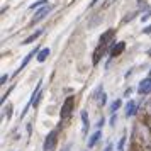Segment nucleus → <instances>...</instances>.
Wrapping results in <instances>:
<instances>
[{
    "label": "nucleus",
    "mask_w": 151,
    "mask_h": 151,
    "mask_svg": "<svg viewBox=\"0 0 151 151\" xmlns=\"http://www.w3.org/2000/svg\"><path fill=\"white\" fill-rule=\"evenodd\" d=\"M10 116H12V105L9 104L7 107H5V112H4V117H7V119H10Z\"/></svg>",
    "instance_id": "17"
},
{
    "label": "nucleus",
    "mask_w": 151,
    "mask_h": 151,
    "mask_svg": "<svg viewBox=\"0 0 151 151\" xmlns=\"http://www.w3.org/2000/svg\"><path fill=\"white\" fill-rule=\"evenodd\" d=\"M80 117H82V124H83V134H87V132H88V126H90L87 110H82V112H80Z\"/></svg>",
    "instance_id": "9"
},
{
    "label": "nucleus",
    "mask_w": 151,
    "mask_h": 151,
    "mask_svg": "<svg viewBox=\"0 0 151 151\" xmlns=\"http://www.w3.org/2000/svg\"><path fill=\"white\" fill-rule=\"evenodd\" d=\"M42 34V29H39V31H36L34 34H31L27 37V39H26V41H22V44H31V42H34L36 39H37V37H39V36Z\"/></svg>",
    "instance_id": "12"
},
{
    "label": "nucleus",
    "mask_w": 151,
    "mask_h": 151,
    "mask_svg": "<svg viewBox=\"0 0 151 151\" xmlns=\"http://www.w3.org/2000/svg\"><path fill=\"white\" fill-rule=\"evenodd\" d=\"M136 112H137V104L134 100H129V102L126 104V116L131 117V116H134Z\"/></svg>",
    "instance_id": "8"
},
{
    "label": "nucleus",
    "mask_w": 151,
    "mask_h": 151,
    "mask_svg": "<svg viewBox=\"0 0 151 151\" xmlns=\"http://www.w3.org/2000/svg\"><path fill=\"white\" fill-rule=\"evenodd\" d=\"M9 80V75H2V78H0V85H5Z\"/></svg>",
    "instance_id": "19"
},
{
    "label": "nucleus",
    "mask_w": 151,
    "mask_h": 151,
    "mask_svg": "<svg viewBox=\"0 0 151 151\" xmlns=\"http://www.w3.org/2000/svg\"><path fill=\"white\" fill-rule=\"evenodd\" d=\"M124 49H126V42H124V41L117 42V44H114L112 49H110V56H112V58H116V56H119L121 53H122Z\"/></svg>",
    "instance_id": "6"
},
{
    "label": "nucleus",
    "mask_w": 151,
    "mask_h": 151,
    "mask_svg": "<svg viewBox=\"0 0 151 151\" xmlns=\"http://www.w3.org/2000/svg\"><path fill=\"white\" fill-rule=\"evenodd\" d=\"M112 150H114V144L112 143H107V146L104 148V151H112Z\"/></svg>",
    "instance_id": "21"
},
{
    "label": "nucleus",
    "mask_w": 151,
    "mask_h": 151,
    "mask_svg": "<svg viewBox=\"0 0 151 151\" xmlns=\"http://www.w3.org/2000/svg\"><path fill=\"white\" fill-rule=\"evenodd\" d=\"M100 137H102V132H100V129H97L95 132L90 136V139H88V148H93V146L97 144V141H99Z\"/></svg>",
    "instance_id": "10"
},
{
    "label": "nucleus",
    "mask_w": 151,
    "mask_h": 151,
    "mask_svg": "<svg viewBox=\"0 0 151 151\" xmlns=\"http://www.w3.org/2000/svg\"><path fill=\"white\" fill-rule=\"evenodd\" d=\"M97 102H99V105H100V107H102V105H105V102H107V95H105V92H100V93H99V97H97Z\"/></svg>",
    "instance_id": "14"
},
{
    "label": "nucleus",
    "mask_w": 151,
    "mask_h": 151,
    "mask_svg": "<svg viewBox=\"0 0 151 151\" xmlns=\"http://www.w3.org/2000/svg\"><path fill=\"white\" fill-rule=\"evenodd\" d=\"M116 122H117V114H112V117H110V126L114 127V126H116Z\"/></svg>",
    "instance_id": "18"
},
{
    "label": "nucleus",
    "mask_w": 151,
    "mask_h": 151,
    "mask_svg": "<svg viewBox=\"0 0 151 151\" xmlns=\"http://www.w3.org/2000/svg\"><path fill=\"white\" fill-rule=\"evenodd\" d=\"M44 4H48V0H37V2H34V4H31V5H29V9H31V10H34V9L44 5Z\"/></svg>",
    "instance_id": "15"
},
{
    "label": "nucleus",
    "mask_w": 151,
    "mask_h": 151,
    "mask_svg": "<svg viewBox=\"0 0 151 151\" xmlns=\"http://www.w3.org/2000/svg\"><path fill=\"white\" fill-rule=\"evenodd\" d=\"M144 109H146V112H148V116H151V100L146 104V107H144Z\"/></svg>",
    "instance_id": "22"
},
{
    "label": "nucleus",
    "mask_w": 151,
    "mask_h": 151,
    "mask_svg": "<svg viewBox=\"0 0 151 151\" xmlns=\"http://www.w3.org/2000/svg\"><path fill=\"white\" fill-rule=\"evenodd\" d=\"M49 53H51V51H49V48L41 49V51L37 53V56H36V58H37V61H39V63H44V61H46V58L49 56Z\"/></svg>",
    "instance_id": "11"
},
{
    "label": "nucleus",
    "mask_w": 151,
    "mask_h": 151,
    "mask_svg": "<svg viewBox=\"0 0 151 151\" xmlns=\"http://www.w3.org/2000/svg\"><path fill=\"white\" fill-rule=\"evenodd\" d=\"M121 105H122V102H121V99H116L114 102L110 104V112H112V114H116V112H117V109H119Z\"/></svg>",
    "instance_id": "13"
},
{
    "label": "nucleus",
    "mask_w": 151,
    "mask_h": 151,
    "mask_svg": "<svg viewBox=\"0 0 151 151\" xmlns=\"http://www.w3.org/2000/svg\"><path fill=\"white\" fill-rule=\"evenodd\" d=\"M124 146H126V134H122V136H121V139H119L117 151H124Z\"/></svg>",
    "instance_id": "16"
},
{
    "label": "nucleus",
    "mask_w": 151,
    "mask_h": 151,
    "mask_svg": "<svg viewBox=\"0 0 151 151\" xmlns=\"http://www.w3.org/2000/svg\"><path fill=\"white\" fill-rule=\"evenodd\" d=\"M53 10V5H44V7H41L37 12H36V15L32 17V21H31V26H34V24H37V22H41L42 19H46L48 17V14Z\"/></svg>",
    "instance_id": "3"
},
{
    "label": "nucleus",
    "mask_w": 151,
    "mask_h": 151,
    "mask_svg": "<svg viewBox=\"0 0 151 151\" xmlns=\"http://www.w3.org/2000/svg\"><path fill=\"white\" fill-rule=\"evenodd\" d=\"M63 151H71V144H66V146H65V148H63Z\"/></svg>",
    "instance_id": "25"
},
{
    "label": "nucleus",
    "mask_w": 151,
    "mask_h": 151,
    "mask_svg": "<svg viewBox=\"0 0 151 151\" xmlns=\"http://www.w3.org/2000/svg\"><path fill=\"white\" fill-rule=\"evenodd\" d=\"M73 107H75V97L70 95L66 97V100L63 102L61 105V110H60V119H61V122H68L71 114H73Z\"/></svg>",
    "instance_id": "1"
},
{
    "label": "nucleus",
    "mask_w": 151,
    "mask_h": 151,
    "mask_svg": "<svg viewBox=\"0 0 151 151\" xmlns=\"http://www.w3.org/2000/svg\"><path fill=\"white\" fill-rule=\"evenodd\" d=\"M131 92H132V88H131V87H129V88L126 90V93H124V95H126V97H129V95H131Z\"/></svg>",
    "instance_id": "26"
},
{
    "label": "nucleus",
    "mask_w": 151,
    "mask_h": 151,
    "mask_svg": "<svg viewBox=\"0 0 151 151\" xmlns=\"http://www.w3.org/2000/svg\"><path fill=\"white\" fill-rule=\"evenodd\" d=\"M146 127H148V129H150V132H151V116L146 117Z\"/></svg>",
    "instance_id": "20"
},
{
    "label": "nucleus",
    "mask_w": 151,
    "mask_h": 151,
    "mask_svg": "<svg viewBox=\"0 0 151 151\" xmlns=\"http://www.w3.org/2000/svg\"><path fill=\"white\" fill-rule=\"evenodd\" d=\"M114 34H116V29H109V31H105V32L100 36V46H105V44L112 39V36Z\"/></svg>",
    "instance_id": "7"
},
{
    "label": "nucleus",
    "mask_w": 151,
    "mask_h": 151,
    "mask_svg": "<svg viewBox=\"0 0 151 151\" xmlns=\"http://www.w3.org/2000/svg\"><path fill=\"white\" fill-rule=\"evenodd\" d=\"M150 56H151V51H150Z\"/></svg>",
    "instance_id": "28"
},
{
    "label": "nucleus",
    "mask_w": 151,
    "mask_h": 151,
    "mask_svg": "<svg viewBox=\"0 0 151 151\" xmlns=\"http://www.w3.org/2000/svg\"><path fill=\"white\" fill-rule=\"evenodd\" d=\"M143 32H144V34H150V32H151V24H150V26H148L146 29H144Z\"/></svg>",
    "instance_id": "24"
},
{
    "label": "nucleus",
    "mask_w": 151,
    "mask_h": 151,
    "mask_svg": "<svg viewBox=\"0 0 151 151\" xmlns=\"http://www.w3.org/2000/svg\"><path fill=\"white\" fill-rule=\"evenodd\" d=\"M143 151H151V143H146L143 146Z\"/></svg>",
    "instance_id": "23"
},
{
    "label": "nucleus",
    "mask_w": 151,
    "mask_h": 151,
    "mask_svg": "<svg viewBox=\"0 0 151 151\" xmlns=\"http://www.w3.org/2000/svg\"><path fill=\"white\" fill-rule=\"evenodd\" d=\"M137 92H139L141 95H148V93H151V76L150 78H144L143 82H139V85H137Z\"/></svg>",
    "instance_id": "4"
},
{
    "label": "nucleus",
    "mask_w": 151,
    "mask_h": 151,
    "mask_svg": "<svg viewBox=\"0 0 151 151\" xmlns=\"http://www.w3.org/2000/svg\"><path fill=\"white\" fill-rule=\"evenodd\" d=\"M39 51H41V49L34 48V49H32V51H31V53H27V55H26V58H24V60H22L21 66H19V68H17V71H15L14 75H17V73H19V71H22V70L26 68V66H27V63L31 61V58H32V56H34V55H37V53H39Z\"/></svg>",
    "instance_id": "5"
},
{
    "label": "nucleus",
    "mask_w": 151,
    "mask_h": 151,
    "mask_svg": "<svg viewBox=\"0 0 151 151\" xmlns=\"http://www.w3.org/2000/svg\"><path fill=\"white\" fill-rule=\"evenodd\" d=\"M150 15H151V12H150V14H146V15H143V21H146V19L150 17Z\"/></svg>",
    "instance_id": "27"
},
{
    "label": "nucleus",
    "mask_w": 151,
    "mask_h": 151,
    "mask_svg": "<svg viewBox=\"0 0 151 151\" xmlns=\"http://www.w3.org/2000/svg\"><path fill=\"white\" fill-rule=\"evenodd\" d=\"M58 146V131H49L44 139V151H56Z\"/></svg>",
    "instance_id": "2"
}]
</instances>
